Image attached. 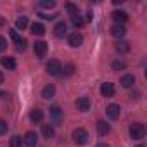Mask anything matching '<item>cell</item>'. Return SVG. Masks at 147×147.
Here are the masks:
<instances>
[{"label": "cell", "mask_w": 147, "mask_h": 147, "mask_svg": "<svg viewBox=\"0 0 147 147\" xmlns=\"http://www.w3.org/2000/svg\"><path fill=\"white\" fill-rule=\"evenodd\" d=\"M54 94H55V87H54L52 83H49V85H45V87L42 88V97H43V99H52Z\"/></svg>", "instance_id": "obj_14"}, {"label": "cell", "mask_w": 147, "mask_h": 147, "mask_svg": "<svg viewBox=\"0 0 147 147\" xmlns=\"http://www.w3.org/2000/svg\"><path fill=\"white\" fill-rule=\"evenodd\" d=\"M119 83H121V87L130 88V87L135 83V76H133V75H125V76L121 78V82H119Z\"/></svg>", "instance_id": "obj_19"}, {"label": "cell", "mask_w": 147, "mask_h": 147, "mask_svg": "<svg viewBox=\"0 0 147 147\" xmlns=\"http://www.w3.org/2000/svg\"><path fill=\"white\" fill-rule=\"evenodd\" d=\"M2 97H5V92H4V90H0V99H2Z\"/></svg>", "instance_id": "obj_34"}, {"label": "cell", "mask_w": 147, "mask_h": 147, "mask_svg": "<svg viewBox=\"0 0 147 147\" xmlns=\"http://www.w3.org/2000/svg\"><path fill=\"white\" fill-rule=\"evenodd\" d=\"M40 7H43V9H52V7H55V2H54V0H47V2H40Z\"/></svg>", "instance_id": "obj_28"}, {"label": "cell", "mask_w": 147, "mask_h": 147, "mask_svg": "<svg viewBox=\"0 0 147 147\" xmlns=\"http://www.w3.org/2000/svg\"><path fill=\"white\" fill-rule=\"evenodd\" d=\"M9 145H11V147H21V145H23V138H21V137H18V135H14V137L11 138Z\"/></svg>", "instance_id": "obj_25"}, {"label": "cell", "mask_w": 147, "mask_h": 147, "mask_svg": "<svg viewBox=\"0 0 147 147\" xmlns=\"http://www.w3.org/2000/svg\"><path fill=\"white\" fill-rule=\"evenodd\" d=\"M100 94H102L104 97H113V95H114V85H113L111 82L102 83V87H100Z\"/></svg>", "instance_id": "obj_11"}, {"label": "cell", "mask_w": 147, "mask_h": 147, "mask_svg": "<svg viewBox=\"0 0 147 147\" xmlns=\"http://www.w3.org/2000/svg\"><path fill=\"white\" fill-rule=\"evenodd\" d=\"M71 21H73V24H75L76 28H82V26L85 24V19H83V18H82L80 14H76V16H73V18H71Z\"/></svg>", "instance_id": "obj_23"}, {"label": "cell", "mask_w": 147, "mask_h": 147, "mask_svg": "<svg viewBox=\"0 0 147 147\" xmlns=\"http://www.w3.org/2000/svg\"><path fill=\"white\" fill-rule=\"evenodd\" d=\"M5 49H7V40L4 36H0V52H4Z\"/></svg>", "instance_id": "obj_30"}, {"label": "cell", "mask_w": 147, "mask_h": 147, "mask_svg": "<svg viewBox=\"0 0 147 147\" xmlns=\"http://www.w3.org/2000/svg\"><path fill=\"white\" fill-rule=\"evenodd\" d=\"M16 49H18V52H24L26 50V40L24 38H19L16 42Z\"/></svg>", "instance_id": "obj_27"}, {"label": "cell", "mask_w": 147, "mask_h": 147, "mask_svg": "<svg viewBox=\"0 0 147 147\" xmlns=\"http://www.w3.org/2000/svg\"><path fill=\"white\" fill-rule=\"evenodd\" d=\"M23 142H24L26 145H30V147L36 145V142H38V135H36V131H28V133L24 135Z\"/></svg>", "instance_id": "obj_12"}, {"label": "cell", "mask_w": 147, "mask_h": 147, "mask_svg": "<svg viewBox=\"0 0 147 147\" xmlns=\"http://www.w3.org/2000/svg\"><path fill=\"white\" fill-rule=\"evenodd\" d=\"M66 33H67V24H66L64 21H59V23L54 26V35H55L57 38H64Z\"/></svg>", "instance_id": "obj_8"}, {"label": "cell", "mask_w": 147, "mask_h": 147, "mask_svg": "<svg viewBox=\"0 0 147 147\" xmlns=\"http://www.w3.org/2000/svg\"><path fill=\"white\" fill-rule=\"evenodd\" d=\"M113 19H114L116 24H123V23L128 21V14L125 11H114L113 12Z\"/></svg>", "instance_id": "obj_10"}, {"label": "cell", "mask_w": 147, "mask_h": 147, "mask_svg": "<svg viewBox=\"0 0 147 147\" xmlns=\"http://www.w3.org/2000/svg\"><path fill=\"white\" fill-rule=\"evenodd\" d=\"M85 19H87V21H92V19H94V14H90V12H88V14H87V18H85Z\"/></svg>", "instance_id": "obj_32"}, {"label": "cell", "mask_w": 147, "mask_h": 147, "mask_svg": "<svg viewBox=\"0 0 147 147\" xmlns=\"http://www.w3.org/2000/svg\"><path fill=\"white\" fill-rule=\"evenodd\" d=\"M109 130H111L109 123H106V121H99V123H97V131H99V135H107Z\"/></svg>", "instance_id": "obj_20"}, {"label": "cell", "mask_w": 147, "mask_h": 147, "mask_svg": "<svg viewBox=\"0 0 147 147\" xmlns=\"http://www.w3.org/2000/svg\"><path fill=\"white\" fill-rule=\"evenodd\" d=\"M4 82V75H2V73H0V83H2Z\"/></svg>", "instance_id": "obj_35"}, {"label": "cell", "mask_w": 147, "mask_h": 147, "mask_svg": "<svg viewBox=\"0 0 147 147\" xmlns=\"http://www.w3.org/2000/svg\"><path fill=\"white\" fill-rule=\"evenodd\" d=\"M64 7H66V11H67V12L71 14V18H73V16H76V14H78V7H76L75 4H71V2H67V4H66Z\"/></svg>", "instance_id": "obj_24"}, {"label": "cell", "mask_w": 147, "mask_h": 147, "mask_svg": "<svg viewBox=\"0 0 147 147\" xmlns=\"http://www.w3.org/2000/svg\"><path fill=\"white\" fill-rule=\"evenodd\" d=\"M26 26H28V18H24V16H21V18H18L16 19V28L18 30H26Z\"/></svg>", "instance_id": "obj_22"}, {"label": "cell", "mask_w": 147, "mask_h": 147, "mask_svg": "<svg viewBox=\"0 0 147 147\" xmlns=\"http://www.w3.org/2000/svg\"><path fill=\"white\" fill-rule=\"evenodd\" d=\"M88 131L85 128H76V130H73V140H75V144L78 145H85L88 142Z\"/></svg>", "instance_id": "obj_1"}, {"label": "cell", "mask_w": 147, "mask_h": 147, "mask_svg": "<svg viewBox=\"0 0 147 147\" xmlns=\"http://www.w3.org/2000/svg\"><path fill=\"white\" fill-rule=\"evenodd\" d=\"M116 50L119 52V54H128L130 52V43L128 42H125V40H119V42H116Z\"/></svg>", "instance_id": "obj_16"}, {"label": "cell", "mask_w": 147, "mask_h": 147, "mask_svg": "<svg viewBox=\"0 0 147 147\" xmlns=\"http://www.w3.org/2000/svg\"><path fill=\"white\" fill-rule=\"evenodd\" d=\"M67 42H69L71 47H80V45L83 43V35L78 33V31H75V33H71V35L67 36Z\"/></svg>", "instance_id": "obj_6"}, {"label": "cell", "mask_w": 147, "mask_h": 147, "mask_svg": "<svg viewBox=\"0 0 147 147\" xmlns=\"http://www.w3.org/2000/svg\"><path fill=\"white\" fill-rule=\"evenodd\" d=\"M9 35H11V38H12V40H14V43H16V42H18V40H19V38H21V36H19V35H18V33H16V31H14V30H11V31H9Z\"/></svg>", "instance_id": "obj_31"}, {"label": "cell", "mask_w": 147, "mask_h": 147, "mask_svg": "<svg viewBox=\"0 0 147 147\" xmlns=\"http://www.w3.org/2000/svg\"><path fill=\"white\" fill-rule=\"evenodd\" d=\"M33 50H35V55H36L38 59L45 57V54H47V42H43V40H38V42H35V45H33Z\"/></svg>", "instance_id": "obj_4"}, {"label": "cell", "mask_w": 147, "mask_h": 147, "mask_svg": "<svg viewBox=\"0 0 147 147\" xmlns=\"http://www.w3.org/2000/svg\"><path fill=\"white\" fill-rule=\"evenodd\" d=\"M47 73L52 76H59L61 73H62V64L57 61V59H50L47 62Z\"/></svg>", "instance_id": "obj_3"}, {"label": "cell", "mask_w": 147, "mask_h": 147, "mask_svg": "<svg viewBox=\"0 0 147 147\" xmlns=\"http://www.w3.org/2000/svg\"><path fill=\"white\" fill-rule=\"evenodd\" d=\"M30 119L33 121V123H42V119H43V111L42 109H33L31 111V114H30Z\"/></svg>", "instance_id": "obj_17"}, {"label": "cell", "mask_w": 147, "mask_h": 147, "mask_svg": "<svg viewBox=\"0 0 147 147\" xmlns=\"http://www.w3.org/2000/svg\"><path fill=\"white\" fill-rule=\"evenodd\" d=\"M7 128H9V125L4 119H0V135H5L7 133Z\"/></svg>", "instance_id": "obj_29"}, {"label": "cell", "mask_w": 147, "mask_h": 147, "mask_svg": "<svg viewBox=\"0 0 147 147\" xmlns=\"http://www.w3.org/2000/svg\"><path fill=\"white\" fill-rule=\"evenodd\" d=\"M106 114H107L111 119H118L119 114H121V109H119L118 104H109V106L106 107Z\"/></svg>", "instance_id": "obj_7"}, {"label": "cell", "mask_w": 147, "mask_h": 147, "mask_svg": "<svg viewBox=\"0 0 147 147\" xmlns=\"http://www.w3.org/2000/svg\"><path fill=\"white\" fill-rule=\"evenodd\" d=\"M95 147H109V145H107V144H97Z\"/></svg>", "instance_id": "obj_33"}, {"label": "cell", "mask_w": 147, "mask_h": 147, "mask_svg": "<svg viewBox=\"0 0 147 147\" xmlns=\"http://www.w3.org/2000/svg\"><path fill=\"white\" fill-rule=\"evenodd\" d=\"M42 135L45 137V138H50L52 135H54V126L49 123V125H42Z\"/></svg>", "instance_id": "obj_21"}, {"label": "cell", "mask_w": 147, "mask_h": 147, "mask_svg": "<svg viewBox=\"0 0 147 147\" xmlns=\"http://www.w3.org/2000/svg\"><path fill=\"white\" fill-rule=\"evenodd\" d=\"M31 33L36 35V36H42V35H45V26L42 23H33L31 24Z\"/></svg>", "instance_id": "obj_18"}, {"label": "cell", "mask_w": 147, "mask_h": 147, "mask_svg": "<svg viewBox=\"0 0 147 147\" xmlns=\"http://www.w3.org/2000/svg\"><path fill=\"white\" fill-rule=\"evenodd\" d=\"M2 66L5 69H9V71H14L16 66H18V62H16L14 57H2Z\"/></svg>", "instance_id": "obj_13"}, {"label": "cell", "mask_w": 147, "mask_h": 147, "mask_svg": "<svg viewBox=\"0 0 147 147\" xmlns=\"http://www.w3.org/2000/svg\"><path fill=\"white\" fill-rule=\"evenodd\" d=\"M49 116H50V121L52 123H61V119H62V109L59 107V106H52L50 109H49Z\"/></svg>", "instance_id": "obj_5"}, {"label": "cell", "mask_w": 147, "mask_h": 147, "mask_svg": "<svg viewBox=\"0 0 147 147\" xmlns=\"http://www.w3.org/2000/svg\"><path fill=\"white\" fill-rule=\"evenodd\" d=\"M125 33H126V28H123V24H114V26L111 28V35L116 36V38L125 36Z\"/></svg>", "instance_id": "obj_15"}, {"label": "cell", "mask_w": 147, "mask_h": 147, "mask_svg": "<svg viewBox=\"0 0 147 147\" xmlns=\"http://www.w3.org/2000/svg\"><path fill=\"white\" fill-rule=\"evenodd\" d=\"M111 67H113L114 71H121V69H125V67H126V64H125V62H121V61H113V62H111Z\"/></svg>", "instance_id": "obj_26"}, {"label": "cell", "mask_w": 147, "mask_h": 147, "mask_svg": "<svg viewBox=\"0 0 147 147\" xmlns=\"http://www.w3.org/2000/svg\"><path fill=\"white\" fill-rule=\"evenodd\" d=\"M138 147H144V145H138Z\"/></svg>", "instance_id": "obj_36"}, {"label": "cell", "mask_w": 147, "mask_h": 147, "mask_svg": "<svg viewBox=\"0 0 147 147\" xmlns=\"http://www.w3.org/2000/svg\"><path fill=\"white\" fill-rule=\"evenodd\" d=\"M76 109L78 111H82V113H87L88 109H90V99L88 97H80L78 100H76Z\"/></svg>", "instance_id": "obj_9"}, {"label": "cell", "mask_w": 147, "mask_h": 147, "mask_svg": "<svg viewBox=\"0 0 147 147\" xmlns=\"http://www.w3.org/2000/svg\"><path fill=\"white\" fill-rule=\"evenodd\" d=\"M130 137L133 140H142L145 137V126L142 123H131V126H130Z\"/></svg>", "instance_id": "obj_2"}]
</instances>
